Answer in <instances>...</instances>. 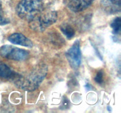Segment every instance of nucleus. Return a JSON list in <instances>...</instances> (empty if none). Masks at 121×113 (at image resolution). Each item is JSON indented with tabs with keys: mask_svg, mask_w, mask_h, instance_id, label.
Here are the masks:
<instances>
[{
	"mask_svg": "<svg viewBox=\"0 0 121 113\" xmlns=\"http://www.w3.org/2000/svg\"><path fill=\"white\" fill-rule=\"evenodd\" d=\"M0 55L8 60L23 61L28 57L29 53L25 49L10 45H4L0 48Z\"/></svg>",
	"mask_w": 121,
	"mask_h": 113,
	"instance_id": "20e7f679",
	"label": "nucleus"
},
{
	"mask_svg": "<svg viewBox=\"0 0 121 113\" xmlns=\"http://www.w3.org/2000/svg\"><path fill=\"white\" fill-rule=\"evenodd\" d=\"M112 28V33L115 35H118L121 32V17H117L112 22L111 24Z\"/></svg>",
	"mask_w": 121,
	"mask_h": 113,
	"instance_id": "9b49d317",
	"label": "nucleus"
},
{
	"mask_svg": "<svg viewBox=\"0 0 121 113\" xmlns=\"http://www.w3.org/2000/svg\"><path fill=\"white\" fill-rule=\"evenodd\" d=\"M14 73L9 67L2 62H0V83L11 79H15Z\"/></svg>",
	"mask_w": 121,
	"mask_h": 113,
	"instance_id": "1a4fd4ad",
	"label": "nucleus"
},
{
	"mask_svg": "<svg viewBox=\"0 0 121 113\" xmlns=\"http://www.w3.org/2000/svg\"><path fill=\"white\" fill-rule=\"evenodd\" d=\"M66 56L70 65L73 69H77L81 63L82 55L80 48V42L76 40L73 45L67 50Z\"/></svg>",
	"mask_w": 121,
	"mask_h": 113,
	"instance_id": "39448f33",
	"label": "nucleus"
},
{
	"mask_svg": "<svg viewBox=\"0 0 121 113\" xmlns=\"http://www.w3.org/2000/svg\"><path fill=\"white\" fill-rule=\"evenodd\" d=\"M43 0H21L16 7V12L22 20L30 21L43 11Z\"/></svg>",
	"mask_w": 121,
	"mask_h": 113,
	"instance_id": "f03ea898",
	"label": "nucleus"
},
{
	"mask_svg": "<svg viewBox=\"0 0 121 113\" xmlns=\"http://www.w3.org/2000/svg\"><path fill=\"white\" fill-rule=\"evenodd\" d=\"M95 0H66L67 5L74 12H80L89 7Z\"/></svg>",
	"mask_w": 121,
	"mask_h": 113,
	"instance_id": "6e6552de",
	"label": "nucleus"
},
{
	"mask_svg": "<svg viewBox=\"0 0 121 113\" xmlns=\"http://www.w3.org/2000/svg\"><path fill=\"white\" fill-rule=\"evenodd\" d=\"M9 22V20L8 18L7 17L5 14L4 11L2 8V5L1 2L0 1V25H6Z\"/></svg>",
	"mask_w": 121,
	"mask_h": 113,
	"instance_id": "f8f14e48",
	"label": "nucleus"
},
{
	"mask_svg": "<svg viewBox=\"0 0 121 113\" xmlns=\"http://www.w3.org/2000/svg\"><path fill=\"white\" fill-rule=\"evenodd\" d=\"M70 102L67 100V98H65L63 100V105H65V107H68L69 105Z\"/></svg>",
	"mask_w": 121,
	"mask_h": 113,
	"instance_id": "4468645a",
	"label": "nucleus"
},
{
	"mask_svg": "<svg viewBox=\"0 0 121 113\" xmlns=\"http://www.w3.org/2000/svg\"><path fill=\"white\" fill-rule=\"evenodd\" d=\"M60 29L68 39H72L75 34L73 27L70 24H63L60 26Z\"/></svg>",
	"mask_w": 121,
	"mask_h": 113,
	"instance_id": "9d476101",
	"label": "nucleus"
},
{
	"mask_svg": "<svg viewBox=\"0 0 121 113\" xmlns=\"http://www.w3.org/2000/svg\"><path fill=\"white\" fill-rule=\"evenodd\" d=\"M102 8L109 14H116L121 11V0H102Z\"/></svg>",
	"mask_w": 121,
	"mask_h": 113,
	"instance_id": "423d86ee",
	"label": "nucleus"
},
{
	"mask_svg": "<svg viewBox=\"0 0 121 113\" xmlns=\"http://www.w3.org/2000/svg\"><path fill=\"white\" fill-rule=\"evenodd\" d=\"M47 67L44 65H39L33 68L26 75H20L16 79L17 85L26 91H33L36 89L47 74Z\"/></svg>",
	"mask_w": 121,
	"mask_h": 113,
	"instance_id": "f257e3e1",
	"label": "nucleus"
},
{
	"mask_svg": "<svg viewBox=\"0 0 121 113\" xmlns=\"http://www.w3.org/2000/svg\"><path fill=\"white\" fill-rule=\"evenodd\" d=\"M85 88H86V89H87V90H90V89H91V86H90V85L89 84H87L85 85Z\"/></svg>",
	"mask_w": 121,
	"mask_h": 113,
	"instance_id": "2eb2a0df",
	"label": "nucleus"
},
{
	"mask_svg": "<svg viewBox=\"0 0 121 113\" xmlns=\"http://www.w3.org/2000/svg\"><path fill=\"white\" fill-rule=\"evenodd\" d=\"M9 42L15 45H19L24 47L31 48L33 44L30 39L21 33H14L9 35L8 38Z\"/></svg>",
	"mask_w": 121,
	"mask_h": 113,
	"instance_id": "0eeeda50",
	"label": "nucleus"
},
{
	"mask_svg": "<svg viewBox=\"0 0 121 113\" xmlns=\"http://www.w3.org/2000/svg\"><path fill=\"white\" fill-rule=\"evenodd\" d=\"M95 81L98 84H101L104 81V71L103 70H99L97 73L95 77Z\"/></svg>",
	"mask_w": 121,
	"mask_h": 113,
	"instance_id": "ddd939ff",
	"label": "nucleus"
},
{
	"mask_svg": "<svg viewBox=\"0 0 121 113\" xmlns=\"http://www.w3.org/2000/svg\"><path fill=\"white\" fill-rule=\"evenodd\" d=\"M111 107H109V106H108L107 107V109L109 111H111Z\"/></svg>",
	"mask_w": 121,
	"mask_h": 113,
	"instance_id": "dca6fc26",
	"label": "nucleus"
},
{
	"mask_svg": "<svg viewBox=\"0 0 121 113\" xmlns=\"http://www.w3.org/2000/svg\"><path fill=\"white\" fill-rule=\"evenodd\" d=\"M57 19V14L56 11H42L29 21V26L33 30L41 32L53 24Z\"/></svg>",
	"mask_w": 121,
	"mask_h": 113,
	"instance_id": "7ed1b4c3",
	"label": "nucleus"
}]
</instances>
